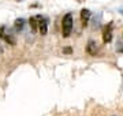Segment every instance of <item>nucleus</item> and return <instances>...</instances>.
<instances>
[{"instance_id": "nucleus-1", "label": "nucleus", "mask_w": 123, "mask_h": 116, "mask_svg": "<svg viewBox=\"0 0 123 116\" xmlns=\"http://www.w3.org/2000/svg\"><path fill=\"white\" fill-rule=\"evenodd\" d=\"M73 23H74V18H73V14L68 12L63 17V21H62V36L67 38V37L71 34V30H73Z\"/></svg>"}, {"instance_id": "nucleus-2", "label": "nucleus", "mask_w": 123, "mask_h": 116, "mask_svg": "<svg viewBox=\"0 0 123 116\" xmlns=\"http://www.w3.org/2000/svg\"><path fill=\"white\" fill-rule=\"evenodd\" d=\"M0 37L3 38V40L7 42L8 45H15L17 44V40H15V37H14L12 33H10V31H6V27H0Z\"/></svg>"}, {"instance_id": "nucleus-3", "label": "nucleus", "mask_w": 123, "mask_h": 116, "mask_svg": "<svg viewBox=\"0 0 123 116\" xmlns=\"http://www.w3.org/2000/svg\"><path fill=\"white\" fill-rule=\"evenodd\" d=\"M37 19H38V30L41 33V36H45L48 33V19L41 17V15H37Z\"/></svg>"}, {"instance_id": "nucleus-4", "label": "nucleus", "mask_w": 123, "mask_h": 116, "mask_svg": "<svg viewBox=\"0 0 123 116\" xmlns=\"http://www.w3.org/2000/svg\"><path fill=\"white\" fill-rule=\"evenodd\" d=\"M111 40H112V22L108 23V26L105 27V30L103 33V42L104 44L111 42Z\"/></svg>"}, {"instance_id": "nucleus-5", "label": "nucleus", "mask_w": 123, "mask_h": 116, "mask_svg": "<svg viewBox=\"0 0 123 116\" xmlns=\"http://www.w3.org/2000/svg\"><path fill=\"white\" fill-rule=\"evenodd\" d=\"M86 51H88V53L90 55V56H96L97 52H98V46H97L96 41L89 40L88 41V45H86Z\"/></svg>"}, {"instance_id": "nucleus-6", "label": "nucleus", "mask_w": 123, "mask_h": 116, "mask_svg": "<svg viewBox=\"0 0 123 116\" xmlns=\"http://www.w3.org/2000/svg\"><path fill=\"white\" fill-rule=\"evenodd\" d=\"M90 11H89L88 8H84L82 11H81V22H82V26L86 27L89 25V19H90Z\"/></svg>"}, {"instance_id": "nucleus-7", "label": "nucleus", "mask_w": 123, "mask_h": 116, "mask_svg": "<svg viewBox=\"0 0 123 116\" xmlns=\"http://www.w3.org/2000/svg\"><path fill=\"white\" fill-rule=\"evenodd\" d=\"M37 17H30V19H29V25H30L31 30L33 31H37L38 30V23H37Z\"/></svg>"}, {"instance_id": "nucleus-8", "label": "nucleus", "mask_w": 123, "mask_h": 116, "mask_svg": "<svg viewBox=\"0 0 123 116\" xmlns=\"http://www.w3.org/2000/svg\"><path fill=\"white\" fill-rule=\"evenodd\" d=\"M14 26H15V29H17L18 31H21V30L23 29V26H25V19H23V18L15 19V23H14Z\"/></svg>"}, {"instance_id": "nucleus-9", "label": "nucleus", "mask_w": 123, "mask_h": 116, "mask_svg": "<svg viewBox=\"0 0 123 116\" xmlns=\"http://www.w3.org/2000/svg\"><path fill=\"white\" fill-rule=\"evenodd\" d=\"M63 53L70 55V53H73V49H71L70 46H67V48H64V49H63Z\"/></svg>"}, {"instance_id": "nucleus-10", "label": "nucleus", "mask_w": 123, "mask_h": 116, "mask_svg": "<svg viewBox=\"0 0 123 116\" xmlns=\"http://www.w3.org/2000/svg\"><path fill=\"white\" fill-rule=\"evenodd\" d=\"M77 1H78V3H81V1H84V0H77Z\"/></svg>"}, {"instance_id": "nucleus-11", "label": "nucleus", "mask_w": 123, "mask_h": 116, "mask_svg": "<svg viewBox=\"0 0 123 116\" xmlns=\"http://www.w3.org/2000/svg\"><path fill=\"white\" fill-rule=\"evenodd\" d=\"M120 12H122V14H123V10H122V11H120Z\"/></svg>"}]
</instances>
